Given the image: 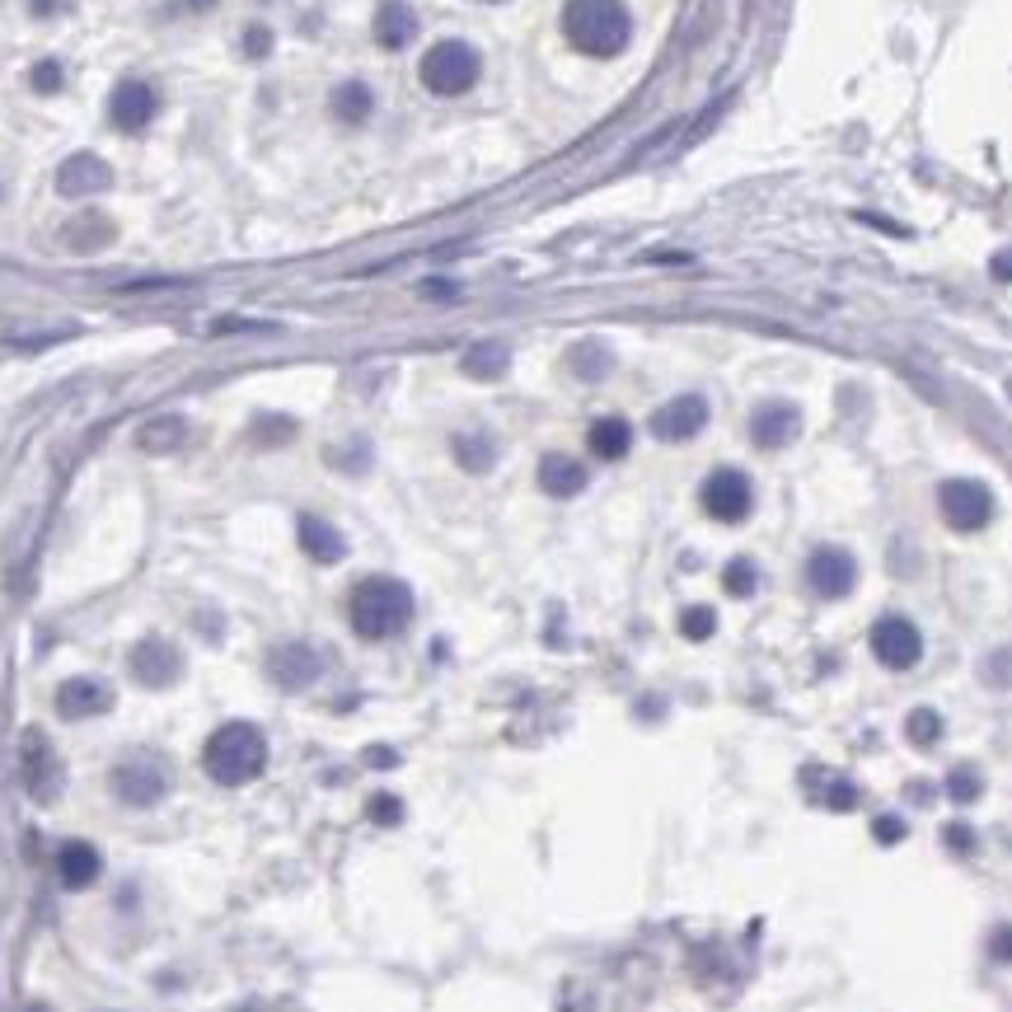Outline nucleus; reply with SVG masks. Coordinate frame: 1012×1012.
Returning a JSON list of instances; mask_svg holds the SVG:
<instances>
[{
	"label": "nucleus",
	"instance_id": "a19ab883",
	"mask_svg": "<svg viewBox=\"0 0 1012 1012\" xmlns=\"http://www.w3.org/2000/svg\"><path fill=\"white\" fill-rule=\"evenodd\" d=\"M994 273H999V277H1012V254H1008V258H999V263H994Z\"/></svg>",
	"mask_w": 1012,
	"mask_h": 1012
},
{
	"label": "nucleus",
	"instance_id": "412c9836",
	"mask_svg": "<svg viewBox=\"0 0 1012 1012\" xmlns=\"http://www.w3.org/2000/svg\"><path fill=\"white\" fill-rule=\"evenodd\" d=\"M296 539H301V549L314 562H337V558L347 553V539L337 534L324 515H301V521H296Z\"/></svg>",
	"mask_w": 1012,
	"mask_h": 1012
},
{
	"label": "nucleus",
	"instance_id": "39448f33",
	"mask_svg": "<svg viewBox=\"0 0 1012 1012\" xmlns=\"http://www.w3.org/2000/svg\"><path fill=\"white\" fill-rule=\"evenodd\" d=\"M108 783H112V797H118L122 806H141V812L160 806L165 793H169V774H165V764L155 755H127L118 769H112Z\"/></svg>",
	"mask_w": 1012,
	"mask_h": 1012
},
{
	"label": "nucleus",
	"instance_id": "f8f14e48",
	"mask_svg": "<svg viewBox=\"0 0 1012 1012\" xmlns=\"http://www.w3.org/2000/svg\"><path fill=\"white\" fill-rule=\"evenodd\" d=\"M19 769H24V787L38 797V802H52L57 787H61V764L48 746V736L42 731H29L24 746H19Z\"/></svg>",
	"mask_w": 1012,
	"mask_h": 1012
},
{
	"label": "nucleus",
	"instance_id": "6e6552de",
	"mask_svg": "<svg viewBox=\"0 0 1012 1012\" xmlns=\"http://www.w3.org/2000/svg\"><path fill=\"white\" fill-rule=\"evenodd\" d=\"M872 657L886 670H910L924 657V638H918V628L905 615H886L872 628Z\"/></svg>",
	"mask_w": 1012,
	"mask_h": 1012
},
{
	"label": "nucleus",
	"instance_id": "aec40b11",
	"mask_svg": "<svg viewBox=\"0 0 1012 1012\" xmlns=\"http://www.w3.org/2000/svg\"><path fill=\"white\" fill-rule=\"evenodd\" d=\"M413 38H417V14L403 6V0H385V6L375 10V42L385 52H399V48H409Z\"/></svg>",
	"mask_w": 1012,
	"mask_h": 1012
},
{
	"label": "nucleus",
	"instance_id": "bb28decb",
	"mask_svg": "<svg viewBox=\"0 0 1012 1012\" xmlns=\"http://www.w3.org/2000/svg\"><path fill=\"white\" fill-rule=\"evenodd\" d=\"M108 235H112V225L99 212H85L80 225H66V230H61V239L71 244V249H95V244H104Z\"/></svg>",
	"mask_w": 1012,
	"mask_h": 1012
},
{
	"label": "nucleus",
	"instance_id": "f257e3e1",
	"mask_svg": "<svg viewBox=\"0 0 1012 1012\" xmlns=\"http://www.w3.org/2000/svg\"><path fill=\"white\" fill-rule=\"evenodd\" d=\"M347 619L356 628V638L366 642H385L403 633L413 619V591L403 587L399 577H366L356 581V591L347 600Z\"/></svg>",
	"mask_w": 1012,
	"mask_h": 1012
},
{
	"label": "nucleus",
	"instance_id": "1a4fd4ad",
	"mask_svg": "<svg viewBox=\"0 0 1012 1012\" xmlns=\"http://www.w3.org/2000/svg\"><path fill=\"white\" fill-rule=\"evenodd\" d=\"M155 108H160V99H155V89L146 80H122L108 95V122L118 127L122 137H141V131L155 122Z\"/></svg>",
	"mask_w": 1012,
	"mask_h": 1012
},
{
	"label": "nucleus",
	"instance_id": "72a5a7b5",
	"mask_svg": "<svg viewBox=\"0 0 1012 1012\" xmlns=\"http://www.w3.org/2000/svg\"><path fill=\"white\" fill-rule=\"evenodd\" d=\"M821 802L835 806V812H853V806H858V797H853V783H829Z\"/></svg>",
	"mask_w": 1012,
	"mask_h": 1012
},
{
	"label": "nucleus",
	"instance_id": "f03ea898",
	"mask_svg": "<svg viewBox=\"0 0 1012 1012\" xmlns=\"http://www.w3.org/2000/svg\"><path fill=\"white\" fill-rule=\"evenodd\" d=\"M562 33L587 57H619L633 38V19H628L623 0H568L562 6Z\"/></svg>",
	"mask_w": 1012,
	"mask_h": 1012
},
{
	"label": "nucleus",
	"instance_id": "37998d69",
	"mask_svg": "<svg viewBox=\"0 0 1012 1012\" xmlns=\"http://www.w3.org/2000/svg\"><path fill=\"white\" fill-rule=\"evenodd\" d=\"M29 1012H48V1008H42V1003H33V1008H29Z\"/></svg>",
	"mask_w": 1012,
	"mask_h": 1012
},
{
	"label": "nucleus",
	"instance_id": "c9c22d12",
	"mask_svg": "<svg viewBox=\"0 0 1012 1012\" xmlns=\"http://www.w3.org/2000/svg\"><path fill=\"white\" fill-rule=\"evenodd\" d=\"M244 52H249V57H267V52H273V33H267L263 24H249V33H244Z\"/></svg>",
	"mask_w": 1012,
	"mask_h": 1012
},
{
	"label": "nucleus",
	"instance_id": "79ce46f5",
	"mask_svg": "<svg viewBox=\"0 0 1012 1012\" xmlns=\"http://www.w3.org/2000/svg\"><path fill=\"white\" fill-rule=\"evenodd\" d=\"M184 6H188V10H212L216 0H184Z\"/></svg>",
	"mask_w": 1012,
	"mask_h": 1012
},
{
	"label": "nucleus",
	"instance_id": "a878e982",
	"mask_svg": "<svg viewBox=\"0 0 1012 1012\" xmlns=\"http://www.w3.org/2000/svg\"><path fill=\"white\" fill-rule=\"evenodd\" d=\"M455 460H460V469H469V474H488V469L498 464V445L488 436H455Z\"/></svg>",
	"mask_w": 1012,
	"mask_h": 1012
},
{
	"label": "nucleus",
	"instance_id": "2eb2a0df",
	"mask_svg": "<svg viewBox=\"0 0 1012 1012\" xmlns=\"http://www.w3.org/2000/svg\"><path fill=\"white\" fill-rule=\"evenodd\" d=\"M112 708V689L104 680H89V675H76L57 689V713L71 717V723H85V717H99Z\"/></svg>",
	"mask_w": 1012,
	"mask_h": 1012
},
{
	"label": "nucleus",
	"instance_id": "cd10ccee",
	"mask_svg": "<svg viewBox=\"0 0 1012 1012\" xmlns=\"http://www.w3.org/2000/svg\"><path fill=\"white\" fill-rule=\"evenodd\" d=\"M572 371L581 375V380H600L605 371H610V352H605L600 343H581V347H572Z\"/></svg>",
	"mask_w": 1012,
	"mask_h": 1012
},
{
	"label": "nucleus",
	"instance_id": "0eeeda50",
	"mask_svg": "<svg viewBox=\"0 0 1012 1012\" xmlns=\"http://www.w3.org/2000/svg\"><path fill=\"white\" fill-rule=\"evenodd\" d=\"M704 511L713 515V521H723V525H740L750 515L755 507V488L750 479L740 474V469H713V474L704 479Z\"/></svg>",
	"mask_w": 1012,
	"mask_h": 1012
},
{
	"label": "nucleus",
	"instance_id": "4c0bfd02",
	"mask_svg": "<svg viewBox=\"0 0 1012 1012\" xmlns=\"http://www.w3.org/2000/svg\"><path fill=\"white\" fill-rule=\"evenodd\" d=\"M876 839H882V844H900V839H905V825H900L895 816H882V821H876Z\"/></svg>",
	"mask_w": 1012,
	"mask_h": 1012
},
{
	"label": "nucleus",
	"instance_id": "20e7f679",
	"mask_svg": "<svg viewBox=\"0 0 1012 1012\" xmlns=\"http://www.w3.org/2000/svg\"><path fill=\"white\" fill-rule=\"evenodd\" d=\"M479 71H483L479 52L469 48V42H460V38H445V42H436V48L422 57V85L432 89V95H441V99L469 95V89L479 85Z\"/></svg>",
	"mask_w": 1012,
	"mask_h": 1012
},
{
	"label": "nucleus",
	"instance_id": "7c9ffc66",
	"mask_svg": "<svg viewBox=\"0 0 1012 1012\" xmlns=\"http://www.w3.org/2000/svg\"><path fill=\"white\" fill-rule=\"evenodd\" d=\"M713 628H717V615L708 610V605H689V610L680 615V633H685L689 642H708Z\"/></svg>",
	"mask_w": 1012,
	"mask_h": 1012
},
{
	"label": "nucleus",
	"instance_id": "9b49d317",
	"mask_svg": "<svg viewBox=\"0 0 1012 1012\" xmlns=\"http://www.w3.org/2000/svg\"><path fill=\"white\" fill-rule=\"evenodd\" d=\"M704 426H708V403L699 394H680V399H670V403H661V409L651 413V436L670 441V445L694 441Z\"/></svg>",
	"mask_w": 1012,
	"mask_h": 1012
},
{
	"label": "nucleus",
	"instance_id": "6ab92c4d",
	"mask_svg": "<svg viewBox=\"0 0 1012 1012\" xmlns=\"http://www.w3.org/2000/svg\"><path fill=\"white\" fill-rule=\"evenodd\" d=\"M539 488H544L549 498H577V492L587 488V464L553 450V455L539 460Z\"/></svg>",
	"mask_w": 1012,
	"mask_h": 1012
},
{
	"label": "nucleus",
	"instance_id": "7ed1b4c3",
	"mask_svg": "<svg viewBox=\"0 0 1012 1012\" xmlns=\"http://www.w3.org/2000/svg\"><path fill=\"white\" fill-rule=\"evenodd\" d=\"M202 769L220 787H244L267 769V736L254 723H225L202 750Z\"/></svg>",
	"mask_w": 1012,
	"mask_h": 1012
},
{
	"label": "nucleus",
	"instance_id": "dca6fc26",
	"mask_svg": "<svg viewBox=\"0 0 1012 1012\" xmlns=\"http://www.w3.org/2000/svg\"><path fill=\"white\" fill-rule=\"evenodd\" d=\"M99 872H104V858H99V848L95 844H85V839H66L57 848V882L66 891H85V886H95L99 882Z\"/></svg>",
	"mask_w": 1012,
	"mask_h": 1012
},
{
	"label": "nucleus",
	"instance_id": "2f4dec72",
	"mask_svg": "<svg viewBox=\"0 0 1012 1012\" xmlns=\"http://www.w3.org/2000/svg\"><path fill=\"white\" fill-rule=\"evenodd\" d=\"M29 85L38 89V95H57V89L66 85V71H61V61H52V57H48V61H38L33 71H29Z\"/></svg>",
	"mask_w": 1012,
	"mask_h": 1012
},
{
	"label": "nucleus",
	"instance_id": "ea45409f",
	"mask_svg": "<svg viewBox=\"0 0 1012 1012\" xmlns=\"http://www.w3.org/2000/svg\"><path fill=\"white\" fill-rule=\"evenodd\" d=\"M57 6H61V0H29L33 14H57Z\"/></svg>",
	"mask_w": 1012,
	"mask_h": 1012
},
{
	"label": "nucleus",
	"instance_id": "f3484780",
	"mask_svg": "<svg viewBox=\"0 0 1012 1012\" xmlns=\"http://www.w3.org/2000/svg\"><path fill=\"white\" fill-rule=\"evenodd\" d=\"M108 178H112V169L99 160V155L80 150V155H71V160L57 169V193L61 197H89V193L108 188Z\"/></svg>",
	"mask_w": 1012,
	"mask_h": 1012
},
{
	"label": "nucleus",
	"instance_id": "4468645a",
	"mask_svg": "<svg viewBox=\"0 0 1012 1012\" xmlns=\"http://www.w3.org/2000/svg\"><path fill=\"white\" fill-rule=\"evenodd\" d=\"M320 670H324V661L310 642H282V647L267 651V675H273L282 689H305V685L320 680Z\"/></svg>",
	"mask_w": 1012,
	"mask_h": 1012
},
{
	"label": "nucleus",
	"instance_id": "a211bd4d",
	"mask_svg": "<svg viewBox=\"0 0 1012 1012\" xmlns=\"http://www.w3.org/2000/svg\"><path fill=\"white\" fill-rule=\"evenodd\" d=\"M797 426H802V417H797L793 403H764V409H755V417H750V436L759 450H783L797 436Z\"/></svg>",
	"mask_w": 1012,
	"mask_h": 1012
},
{
	"label": "nucleus",
	"instance_id": "b1692460",
	"mask_svg": "<svg viewBox=\"0 0 1012 1012\" xmlns=\"http://www.w3.org/2000/svg\"><path fill=\"white\" fill-rule=\"evenodd\" d=\"M328 108H333V118H337V122L362 127V122L371 118V108H375V95H371V89H366L362 80H347V85H337V89H333Z\"/></svg>",
	"mask_w": 1012,
	"mask_h": 1012
},
{
	"label": "nucleus",
	"instance_id": "9d476101",
	"mask_svg": "<svg viewBox=\"0 0 1012 1012\" xmlns=\"http://www.w3.org/2000/svg\"><path fill=\"white\" fill-rule=\"evenodd\" d=\"M184 675V651L165 638H141L131 647V680L146 689H169Z\"/></svg>",
	"mask_w": 1012,
	"mask_h": 1012
},
{
	"label": "nucleus",
	"instance_id": "393cba45",
	"mask_svg": "<svg viewBox=\"0 0 1012 1012\" xmlns=\"http://www.w3.org/2000/svg\"><path fill=\"white\" fill-rule=\"evenodd\" d=\"M460 366H464L469 380H502L507 366H511V352H507V343H474L464 352Z\"/></svg>",
	"mask_w": 1012,
	"mask_h": 1012
},
{
	"label": "nucleus",
	"instance_id": "58836bf2",
	"mask_svg": "<svg viewBox=\"0 0 1012 1012\" xmlns=\"http://www.w3.org/2000/svg\"><path fill=\"white\" fill-rule=\"evenodd\" d=\"M965 829H971V825H947V839H952V848H971V835H965Z\"/></svg>",
	"mask_w": 1012,
	"mask_h": 1012
},
{
	"label": "nucleus",
	"instance_id": "f704fd0d",
	"mask_svg": "<svg viewBox=\"0 0 1012 1012\" xmlns=\"http://www.w3.org/2000/svg\"><path fill=\"white\" fill-rule=\"evenodd\" d=\"M989 956H994V961H1012V924H999L994 933H989Z\"/></svg>",
	"mask_w": 1012,
	"mask_h": 1012
},
{
	"label": "nucleus",
	"instance_id": "5701e85b",
	"mask_svg": "<svg viewBox=\"0 0 1012 1012\" xmlns=\"http://www.w3.org/2000/svg\"><path fill=\"white\" fill-rule=\"evenodd\" d=\"M184 441H188V422L178 413L150 417V422H141V432H137V445L146 450V455H169V450H178Z\"/></svg>",
	"mask_w": 1012,
	"mask_h": 1012
},
{
	"label": "nucleus",
	"instance_id": "c85d7f7f",
	"mask_svg": "<svg viewBox=\"0 0 1012 1012\" xmlns=\"http://www.w3.org/2000/svg\"><path fill=\"white\" fill-rule=\"evenodd\" d=\"M905 736L914 740V746H933V740L942 736V717H937L933 708H914V713L905 717Z\"/></svg>",
	"mask_w": 1012,
	"mask_h": 1012
},
{
	"label": "nucleus",
	"instance_id": "473e14b6",
	"mask_svg": "<svg viewBox=\"0 0 1012 1012\" xmlns=\"http://www.w3.org/2000/svg\"><path fill=\"white\" fill-rule=\"evenodd\" d=\"M980 787H984V783H980V774H975V769H956V774L947 778V793H952L956 802H975V797H980Z\"/></svg>",
	"mask_w": 1012,
	"mask_h": 1012
},
{
	"label": "nucleus",
	"instance_id": "ddd939ff",
	"mask_svg": "<svg viewBox=\"0 0 1012 1012\" xmlns=\"http://www.w3.org/2000/svg\"><path fill=\"white\" fill-rule=\"evenodd\" d=\"M806 581L821 600H844L858 581V562H853L844 549H816L812 562H806Z\"/></svg>",
	"mask_w": 1012,
	"mask_h": 1012
},
{
	"label": "nucleus",
	"instance_id": "e433bc0d",
	"mask_svg": "<svg viewBox=\"0 0 1012 1012\" xmlns=\"http://www.w3.org/2000/svg\"><path fill=\"white\" fill-rule=\"evenodd\" d=\"M399 816H403L399 797H375V802H371V821H380V825H394Z\"/></svg>",
	"mask_w": 1012,
	"mask_h": 1012
},
{
	"label": "nucleus",
	"instance_id": "4be33fe9",
	"mask_svg": "<svg viewBox=\"0 0 1012 1012\" xmlns=\"http://www.w3.org/2000/svg\"><path fill=\"white\" fill-rule=\"evenodd\" d=\"M587 445H591L596 460L615 464V460H623L628 450H633V426H628L623 417H596L591 432H587Z\"/></svg>",
	"mask_w": 1012,
	"mask_h": 1012
},
{
	"label": "nucleus",
	"instance_id": "c756f323",
	"mask_svg": "<svg viewBox=\"0 0 1012 1012\" xmlns=\"http://www.w3.org/2000/svg\"><path fill=\"white\" fill-rule=\"evenodd\" d=\"M723 587H727L731 596H755V587H759L755 562H750V558H731L727 572H723Z\"/></svg>",
	"mask_w": 1012,
	"mask_h": 1012
},
{
	"label": "nucleus",
	"instance_id": "423d86ee",
	"mask_svg": "<svg viewBox=\"0 0 1012 1012\" xmlns=\"http://www.w3.org/2000/svg\"><path fill=\"white\" fill-rule=\"evenodd\" d=\"M937 511L952 530L975 534L989 525V515H994V498H989V488L975 479H947L937 488Z\"/></svg>",
	"mask_w": 1012,
	"mask_h": 1012
}]
</instances>
